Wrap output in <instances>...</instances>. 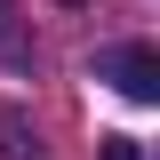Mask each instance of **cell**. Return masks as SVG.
Here are the masks:
<instances>
[{
    "mask_svg": "<svg viewBox=\"0 0 160 160\" xmlns=\"http://www.w3.org/2000/svg\"><path fill=\"white\" fill-rule=\"evenodd\" d=\"M96 80H112L128 104H160V56L144 48V40H128V48H104V56H96Z\"/></svg>",
    "mask_w": 160,
    "mask_h": 160,
    "instance_id": "obj_1",
    "label": "cell"
},
{
    "mask_svg": "<svg viewBox=\"0 0 160 160\" xmlns=\"http://www.w3.org/2000/svg\"><path fill=\"white\" fill-rule=\"evenodd\" d=\"M0 160H40V128L24 104H0Z\"/></svg>",
    "mask_w": 160,
    "mask_h": 160,
    "instance_id": "obj_2",
    "label": "cell"
},
{
    "mask_svg": "<svg viewBox=\"0 0 160 160\" xmlns=\"http://www.w3.org/2000/svg\"><path fill=\"white\" fill-rule=\"evenodd\" d=\"M0 64H8V72L32 64V32L16 24V0H0Z\"/></svg>",
    "mask_w": 160,
    "mask_h": 160,
    "instance_id": "obj_3",
    "label": "cell"
},
{
    "mask_svg": "<svg viewBox=\"0 0 160 160\" xmlns=\"http://www.w3.org/2000/svg\"><path fill=\"white\" fill-rule=\"evenodd\" d=\"M96 160H144L136 136H96Z\"/></svg>",
    "mask_w": 160,
    "mask_h": 160,
    "instance_id": "obj_4",
    "label": "cell"
}]
</instances>
